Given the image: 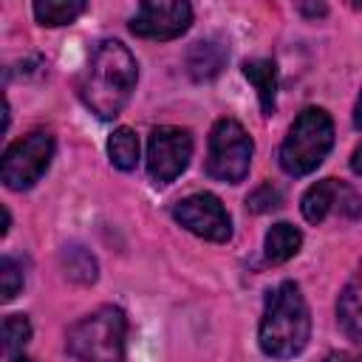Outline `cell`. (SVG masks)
Returning a JSON list of instances; mask_svg holds the SVG:
<instances>
[{
  "label": "cell",
  "mask_w": 362,
  "mask_h": 362,
  "mask_svg": "<svg viewBox=\"0 0 362 362\" xmlns=\"http://www.w3.org/2000/svg\"><path fill=\"white\" fill-rule=\"evenodd\" d=\"M139 82L136 57L119 40H102L79 79V96L99 119H113L124 110Z\"/></svg>",
  "instance_id": "obj_1"
},
{
  "label": "cell",
  "mask_w": 362,
  "mask_h": 362,
  "mask_svg": "<svg viewBox=\"0 0 362 362\" xmlns=\"http://www.w3.org/2000/svg\"><path fill=\"white\" fill-rule=\"evenodd\" d=\"M311 334V314L300 286L286 280L280 283L269 300L260 320V348L274 359L297 356Z\"/></svg>",
  "instance_id": "obj_2"
},
{
  "label": "cell",
  "mask_w": 362,
  "mask_h": 362,
  "mask_svg": "<svg viewBox=\"0 0 362 362\" xmlns=\"http://www.w3.org/2000/svg\"><path fill=\"white\" fill-rule=\"evenodd\" d=\"M124 311L116 305H102L68 328L65 348L79 362H124Z\"/></svg>",
  "instance_id": "obj_3"
},
{
  "label": "cell",
  "mask_w": 362,
  "mask_h": 362,
  "mask_svg": "<svg viewBox=\"0 0 362 362\" xmlns=\"http://www.w3.org/2000/svg\"><path fill=\"white\" fill-rule=\"evenodd\" d=\"M334 144V122L322 107H305L280 147V167L288 175H305L322 164Z\"/></svg>",
  "instance_id": "obj_4"
},
{
  "label": "cell",
  "mask_w": 362,
  "mask_h": 362,
  "mask_svg": "<svg viewBox=\"0 0 362 362\" xmlns=\"http://www.w3.org/2000/svg\"><path fill=\"white\" fill-rule=\"evenodd\" d=\"M252 164V139L235 119H218L209 133L206 173L218 181L238 184L246 178Z\"/></svg>",
  "instance_id": "obj_5"
},
{
  "label": "cell",
  "mask_w": 362,
  "mask_h": 362,
  "mask_svg": "<svg viewBox=\"0 0 362 362\" xmlns=\"http://www.w3.org/2000/svg\"><path fill=\"white\" fill-rule=\"evenodd\" d=\"M54 156V139L42 130H34L23 139H17L6 153H3V184L8 189H28L34 187L42 173L48 170Z\"/></svg>",
  "instance_id": "obj_6"
},
{
  "label": "cell",
  "mask_w": 362,
  "mask_h": 362,
  "mask_svg": "<svg viewBox=\"0 0 362 362\" xmlns=\"http://www.w3.org/2000/svg\"><path fill=\"white\" fill-rule=\"evenodd\" d=\"M192 158V136L184 127H156L147 141V170L156 184L175 181Z\"/></svg>",
  "instance_id": "obj_7"
},
{
  "label": "cell",
  "mask_w": 362,
  "mask_h": 362,
  "mask_svg": "<svg viewBox=\"0 0 362 362\" xmlns=\"http://www.w3.org/2000/svg\"><path fill=\"white\" fill-rule=\"evenodd\" d=\"M173 218L204 240L223 243L232 238V221L223 204L212 192H195L173 206Z\"/></svg>",
  "instance_id": "obj_8"
},
{
  "label": "cell",
  "mask_w": 362,
  "mask_h": 362,
  "mask_svg": "<svg viewBox=\"0 0 362 362\" xmlns=\"http://www.w3.org/2000/svg\"><path fill=\"white\" fill-rule=\"evenodd\" d=\"M192 23V6L184 0H144L130 20V31L144 40L181 37Z\"/></svg>",
  "instance_id": "obj_9"
},
{
  "label": "cell",
  "mask_w": 362,
  "mask_h": 362,
  "mask_svg": "<svg viewBox=\"0 0 362 362\" xmlns=\"http://www.w3.org/2000/svg\"><path fill=\"white\" fill-rule=\"evenodd\" d=\"M303 215L308 223H322L331 212H339L345 218H359L362 215V198L354 192V187L337 181V178H322L311 184L303 195Z\"/></svg>",
  "instance_id": "obj_10"
},
{
  "label": "cell",
  "mask_w": 362,
  "mask_h": 362,
  "mask_svg": "<svg viewBox=\"0 0 362 362\" xmlns=\"http://www.w3.org/2000/svg\"><path fill=\"white\" fill-rule=\"evenodd\" d=\"M223 62H226V45L221 40H198L187 54L189 76L198 79V82H206V79L218 76Z\"/></svg>",
  "instance_id": "obj_11"
},
{
  "label": "cell",
  "mask_w": 362,
  "mask_h": 362,
  "mask_svg": "<svg viewBox=\"0 0 362 362\" xmlns=\"http://www.w3.org/2000/svg\"><path fill=\"white\" fill-rule=\"evenodd\" d=\"M243 74L257 90L263 116H272L274 96H277V65L272 59H249V62H243Z\"/></svg>",
  "instance_id": "obj_12"
},
{
  "label": "cell",
  "mask_w": 362,
  "mask_h": 362,
  "mask_svg": "<svg viewBox=\"0 0 362 362\" xmlns=\"http://www.w3.org/2000/svg\"><path fill=\"white\" fill-rule=\"evenodd\" d=\"M303 246V235L291 223H274L266 232V260L272 263H286L291 260Z\"/></svg>",
  "instance_id": "obj_13"
},
{
  "label": "cell",
  "mask_w": 362,
  "mask_h": 362,
  "mask_svg": "<svg viewBox=\"0 0 362 362\" xmlns=\"http://www.w3.org/2000/svg\"><path fill=\"white\" fill-rule=\"evenodd\" d=\"M85 11L82 0H37L34 3V17L42 25H68Z\"/></svg>",
  "instance_id": "obj_14"
},
{
  "label": "cell",
  "mask_w": 362,
  "mask_h": 362,
  "mask_svg": "<svg viewBox=\"0 0 362 362\" xmlns=\"http://www.w3.org/2000/svg\"><path fill=\"white\" fill-rule=\"evenodd\" d=\"M107 156L113 167L119 170H133L139 161V139L130 127H116L107 139Z\"/></svg>",
  "instance_id": "obj_15"
},
{
  "label": "cell",
  "mask_w": 362,
  "mask_h": 362,
  "mask_svg": "<svg viewBox=\"0 0 362 362\" xmlns=\"http://www.w3.org/2000/svg\"><path fill=\"white\" fill-rule=\"evenodd\" d=\"M62 269L76 283H93L96 280V260L85 246H76V243L65 246L62 249Z\"/></svg>",
  "instance_id": "obj_16"
},
{
  "label": "cell",
  "mask_w": 362,
  "mask_h": 362,
  "mask_svg": "<svg viewBox=\"0 0 362 362\" xmlns=\"http://www.w3.org/2000/svg\"><path fill=\"white\" fill-rule=\"evenodd\" d=\"M337 320H339L342 331H345L356 345H362V303L356 300V294H354L351 288H345V291L339 294Z\"/></svg>",
  "instance_id": "obj_17"
},
{
  "label": "cell",
  "mask_w": 362,
  "mask_h": 362,
  "mask_svg": "<svg viewBox=\"0 0 362 362\" xmlns=\"http://www.w3.org/2000/svg\"><path fill=\"white\" fill-rule=\"evenodd\" d=\"M31 339V322L25 314H8L3 320V351L8 356H14L17 351L25 348V342Z\"/></svg>",
  "instance_id": "obj_18"
},
{
  "label": "cell",
  "mask_w": 362,
  "mask_h": 362,
  "mask_svg": "<svg viewBox=\"0 0 362 362\" xmlns=\"http://www.w3.org/2000/svg\"><path fill=\"white\" fill-rule=\"evenodd\" d=\"M23 269L17 266V260L14 257H3L0 260V283H3V303H8V300H14L17 297V291L23 288Z\"/></svg>",
  "instance_id": "obj_19"
},
{
  "label": "cell",
  "mask_w": 362,
  "mask_h": 362,
  "mask_svg": "<svg viewBox=\"0 0 362 362\" xmlns=\"http://www.w3.org/2000/svg\"><path fill=\"white\" fill-rule=\"evenodd\" d=\"M255 212H266V209H274L277 204H280V192L272 187V184H263L260 189H255L252 195H249V201H246Z\"/></svg>",
  "instance_id": "obj_20"
},
{
  "label": "cell",
  "mask_w": 362,
  "mask_h": 362,
  "mask_svg": "<svg viewBox=\"0 0 362 362\" xmlns=\"http://www.w3.org/2000/svg\"><path fill=\"white\" fill-rule=\"evenodd\" d=\"M351 170L356 173V175H362V144L354 150V156H351Z\"/></svg>",
  "instance_id": "obj_21"
},
{
  "label": "cell",
  "mask_w": 362,
  "mask_h": 362,
  "mask_svg": "<svg viewBox=\"0 0 362 362\" xmlns=\"http://www.w3.org/2000/svg\"><path fill=\"white\" fill-rule=\"evenodd\" d=\"M325 362H359V359L348 356V354H331V356H325Z\"/></svg>",
  "instance_id": "obj_22"
},
{
  "label": "cell",
  "mask_w": 362,
  "mask_h": 362,
  "mask_svg": "<svg viewBox=\"0 0 362 362\" xmlns=\"http://www.w3.org/2000/svg\"><path fill=\"white\" fill-rule=\"evenodd\" d=\"M303 14H325V6L320 3V6H297Z\"/></svg>",
  "instance_id": "obj_23"
},
{
  "label": "cell",
  "mask_w": 362,
  "mask_h": 362,
  "mask_svg": "<svg viewBox=\"0 0 362 362\" xmlns=\"http://www.w3.org/2000/svg\"><path fill=\"white\" fill-rule=\"evenodd\" d=\"M354 124L362 130V93H359V102H356V110H354Z\"/></svg>",
  "instance_id": "obj_24"
},
{
  "label": "cell",
  "mask_w": 362,
  "mask_h": 362,
  "mask_svg": "<svg viewBox=\"0 0 362 362\" xmlns=\"http://www.w3.org/2000/svg\"><path fill=\"white\" fill-rule=\"evenodd\" d=\"M11 362H34V359H28V356H14Z\"/></svg>",
  "instance_id": "obj_25"
}]
</instances>
